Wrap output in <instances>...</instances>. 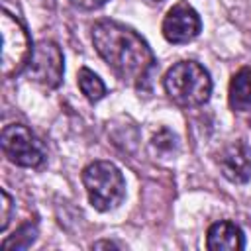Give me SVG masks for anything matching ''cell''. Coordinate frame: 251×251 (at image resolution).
<instances>
[{
  "label": "cell",
  "instance_id": "3957f363",
  "mask_svg": "<svg viewBox=\"0 0 251 251\" xmlns=\"http://www.w3.org/2000/svg\"><path fill=\"white\" fill-rule=\"evenodd\" d=\"M82 184L88 202L98 212H110L126 198V180L122 171L110 161H94L82 169Z\"/></svg>",
  "mask_w": 251,
  "mask_h": 251
},
{
  "label": "cell",
  "instance_id": "ba28073f",
  "mask_svg": "<svg viewBox=\"0 0 251 251\" xmlns=\"http://www.w3.org/2000/svg\"><path fill=\"white\" fill-rule=\"evenodd\" d=\"M218 165L229 182H247L251 178V147L243 141H233L220 153Z\"/></svg>",
  "mask_w": 251,
  "mask_h": 251
},
{
  "label": "cell",
  "instance_id": "6da1fadb",
  "mask_svg": "<svg viewBox=\"0 0 251 251\" xmlns=\"http://www.w3.org/2000/svg\"><path fill=\"white\" fill-rule=\"evenodd\" d=\"M92 43L118 78L139 90L149 86L157 59L147 41L131 27L116 20H98L92 25Z\"/></svg>",
  "mask_w": 251,
  "mask_h": 251
},
{
  "label": "cell",
  "instance_id": "7a4b0ae2",
  "mask_svg": "<svg viewBox=\"0 0 251 251\" xmlns=\"http://www.w3.org/2000/svg\"><path fill=\"white\" fill-rule=\"evenodd\" d=\"M163 86L167 96L182 108H194L208 102L212 94L210 73L196 61H178L175 63L165 78Z\"/></svg>",
  "mask_w": 251,
  "mask_h": 251
},
{
  "label": "cell",
  "instance_id": "9a60e30c",
  "mask_svg": "<svg viewBox=\"0 0 251 251\" xmlns=\"http://www.w3.org/2000/svg\"><path fill=\"white\" fill-rule=\"evenodd\" d=\"M100 247H120V245L114 243V241H98V243H92V249H100Z\"/></svg>",
  "mask_w": 251,
  "mask_h": 251
},
{
  "label": "cell",
  "instance_id": "4fadbf2b",
  "mask_svg": "<svg viewBox=\"0 0 251 251\" xmlns=\"http://www.w3.org/2000/svg\"><path fill=\"white\" fill-rule=\"evenodd\" d=\"M2 194V214H0V231H4L8 227V222H10V212H12V196L2 188L0 190Z\"/></svg>",
  "mask_w": 251,
  "mask_h": 251
},
{
  "label": "cell",
  "instance_id": "8992f818",
  "mask_svg": "<svg viewBox=\"0 0 251 251\" xmlns=\"http://www.w3.org/2000/svg\"><path fill=\"white\" fill-rule=\"evenodd\" d=\"M25 73L29 80L37 82L39 86L47 90L57 88L65 73V59H63L61 47L49 39H41L39 43H35L31 59L25 67Z\"/></svg>",
  "mask_w": 251,
  "mask_h": 251
},
{
  "label": "cell",
  "instance_id": "8fae6325",
  "mask_svg": "<svg viewBox=\"0 0 251 251\" xmlns=\"http://www.w3.org/2000/svg\"><path fill=\"white\" fill-rule=\"evenodd\" d=\"M76 82H78V88H80V92L84 94V98H86L88 102H98V100H102V98L106 96V84H104L102 78H100L94 71H90L88 67H82V69L78 71Z\"/></svg>",
  "mask_w": 251,
  "mask_h": 251
},
{
  "label": "cell",
  "instance_id": "7c38bea8",
  "mask_svg": "<svg viewBox=\"0 0 251 251\" xmlns=\"http://www.w3.org/2000/svg\"><path fill=\"white\" fill-rule=\"evenodd\" d=\"M35 237H37V224L35 222H25L14 231V235H10L2 241V249H6V251L8 249H14V251L27 249L35 241Z\"/></svg>",
  "mask_w": 251,
  "mask_h": 251
},
{
  "label": "cell",
  "instance_id": "9c48e42d",
  "mask_svg": "<svg viewBox=\"0 0 251 251\" xmlns=\"http://www.w3.org/2000/svg\"><path fill=\"white\" fill-rule=\"evenodd\" d=\"M206 247L210 251H239L245 247V235L239 226L222 220L208 227Z\"/></svg>",
  "mask_w": 251,
  "mask_h": 251
},
{
  "label": "cell",
  "instance_id": "277c9868",
  "mask_svg": "<svg viewBox=\"0 0 251 251\" xmlns=\"http://www.w3.org/2000/svg\"><path fill=\"white\" fill-rule=\"evenodd\" d=\"M0 31H2V75L6 78L20 75L22 71H25L33 47H31V39L29 33L25 29V25L22 24L20 18L12 16L10 12H2L0 16Z\"/></svg>",
  "mask_w": 251,
  "mask_h": 251
},
{
  "label": "cell",
  "instance_id": "30bf717a",
  "mask_svg": "<svg viewBox=\"0 0 251 251\" xmlns=\"http://www.w3.org/2000/svg\"><path fill=\"white\" fill-rule=\"evenodd\" d=\"M227 102L235 112H245L251 108V67H243L231 76Z\"/></svg>",
  "mask_w": 251,
  "mask_h": 251
},
{
  "label": "cell",
  "instance_id": "5bb4252c",
  "mask_svg": "<svg viewBox=\"0 0 251 251\" xmlns=\"http://www.w3.org/2000/svg\"><path fill=\"white\" fill-rule=\"evenodd\" d=\"M73 6H76V8H80V10H98V8H102L108 0H69Z\"/></svg>",
  "mask_w": 251,
  "mask_h": 251
},
{
  "label": "cell",
  "instance_id": "52a82bcc",
  "mask_svg": "<svg viewBox=\"0 0 251 251\" xmlns=\"http://www.w3.org/2000/svg\"><path fill=\"white\" fill-rule=\"evenodd\" d=\"M163 35L169 43H188L198 37L202 20L188 2H176L163 20Z\"/></svg>",
  "mask_w": 251,
  "mask_h": 251
},
{
  "label": "cell",
  "instance_id": "e0dca14e",
  "mask_svg": "<svg viewBox=\"0 0 251 251\" xmlns=\"http://www.w3.org/2000/svg\"><path fill=\"white\" fill-rule=\"evenodd\" d=\"M249 126H251V122H249Z\"/></svg>",
  "mask_w": 251,
  "mask_h": 251
},
{
  "label": "cell",
  "instance_id": "2e32d148",
  "mask_svg": "<svg viewBox=\"0 0 251 251\" xmlns=\"http://www.w3.org/2000/svg\"><path fill=\"white\" fill-rule=\"evenodd\" d=\"M149 2H153V4H159V2H163V0H149Z\"/></svg>",
  "mask_w": 251,
  "mask_h": 251
},
{
  "label": "cell",
  "instance_id": "5b68a950",
  "mask_svg": "<svg viewBox=\"0 0 251 251\" xmlns=\"http://www.w3.org/2000/svg\"><path fill=\"white\" fill-rule=\"evenodd\" d=\"M6 159L18 167L35 169L45 161V147L41 139L24 124H10L2 129L0 137Z\"/></svg>",
  "mask_w": 251,
  "mask_h": 251
}]
</instances>
